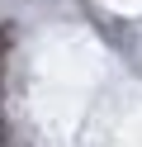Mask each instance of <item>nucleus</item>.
Returning a JSON list of instances; mask_svg holds the SVG:
<instances>
[{
	"label": "nucleus",
	"mask_w": 142,
	"mask_h": 147,
	"mask_svg": "<svg viewBox=\"0 0 142 147\" xmlns=\"http://www.w3.org/2000/svg\"><path fill=\"white\" fill-rule=\"evenodd\" d=\"M9 43H14V29H0V86H5V62H9ZM0 147H19L14 142V133H9V123H5V95H0Z\"/></svg>",
	"instance_id": "obj_1"
}]
</instances>
